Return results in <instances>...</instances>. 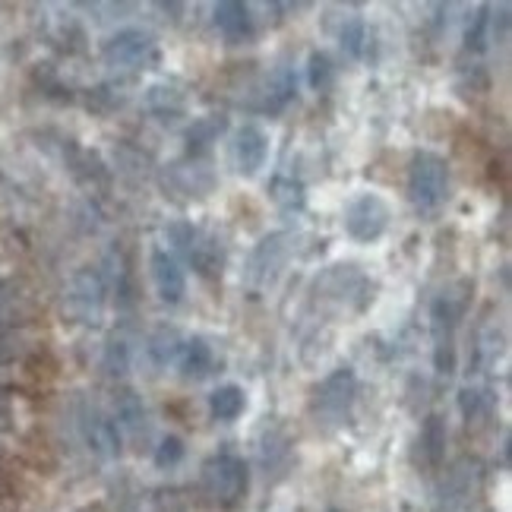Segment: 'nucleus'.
Listing matches in <instances>:
<instances>
[{"label":"nucleus","instance_id":"nucleus-21","mask_svg":"<svg viewBox=\"0 0 512 512\" xmlns=\"http://www.w3.org/2000/svg\"><path fill=\"white\" fill-rule=\"evenodd\" d=\"M490 16H494V7L484 4L475 10V16L468 19L465 26V51L471 54H484L490 45Z\"/></svg>","mask_w":512,"mask_h":512},{"label":"nucleus","instance_id":"nucleus-25","mask_svg":"<svg viewBox=\"0 0 512 512\" xmlns=\"http://www.w3.org/2000/svg\"><path fill=\"white\" fill-rule=\"evenodd\" d=\"M332 76H336V67H332V57L326 51H313L307 61V83L310 89H329Z\"/></svg>","mask_w":512,"mask_h":512},{"label":"nucleus","instance_id":"nucleus-7","mask_svg":"<svg viewBox=\"0 0 512 512\" xmlns=\"http://www.w3.org/2000/svg\"><path fill=\"white\" fill-rule=\"evenodd\" d=\"M108 304V282L98 269H83L67 291V310L76 323H98Z\"/></svg>","mask_w":512,"mask_h":512},{"label":"nucleus","instance_id":"nucleus-8","mask_svg":"<svg viewBox=\"0 0 512 512\" xmlns=\"http://www.w3.org/2000/svg\"><path fill=\"white\" fill-rule=\"evenodd\" d=\"M478 481H481L478 465L459 462L446 475V481L440 484L437 512H468L471 506H475V497H478Z\"/></svg>","mask_w":512,"mask_h":512},{"label":"nucleus","instance_id":"nucleus-13","mask_svg":"<svg viewBox=\"0 0 512 512\" xmlns=\"http://www.w3.org/2000/svg\"><path fill=\"white\" fill-rule=\"evenodd\" d=\"M212 19L219 32L228 38V42H247L253 35V16L250 7L241 4V0H222V4L212 7Z\"/></svg>","mask_w":512,"mask_h":512},{"label":"nucleus","instance_id":"nucleus-9","mask_svg":"<svg viewBox=\"0 0 512 512\" xmlns=\"http://www.w3.org/2000/svg\"><path fill=\"white\" fill-rule=\"evenodd\" d=\"M80 430H83V440L86 446L102 459H114L121 456V430H117L114 418L105 415L98 405H86L80 411Z\"/></svg>","mask_w":512,"mask_h":512},{"label":"nucleus","instance_id":"nucleus-11","mask_svg":"<svg viewBox=\"0 0 512 512\" xmlns=\"http://www.w3.org/2000/svg\"><path fill=\"white\" fill-rule=\"evenodd\" d=\"M234 165L244 177H253L260 174V168L266 165V155H269V136L263 127L256 124H244L238 133H234Z\"/></svg>","mask_w":512,"mask_h":512},{"label":"nucleus","instance_id":"nucleus-22","mask_svg":"<svg viewBox=\"0 0 512 512\" xmlns=\"http://www.w3.org/2000/svg\"><path fill=\"white\" fill-rule=\"evenodd\" d=\"M339 45L348 57H354V61H361L364 51H367V23L361 16H351L345 19V26L339 29Z\"/></svg>","mask_w":512,"mask_h":512},{"label":"nucleus","instance_id":"nucleus-27","mask_svg":"<svg viewBox=\"0 0 512 512\" xmlns=\"http://www.w3.org/2000/svg\"><path fill=\"white\" fill-rule=\"evenodd\" d=\"M184 440L181 437H174V433H168V437L159 440V446H155V465H159L162 471L165 468H174V465H181L184 459Z\"/></svg>","mask_w":512,"mask_h":512},{"label":"nucleus","instance_id":"nucleus-29","mask_svg":"<svg viewBox=\"0 0 512 512\" xmlns=\"http://www.w3.org/2000/svg\"><path fill=\"white\" fill-rule=\"evenodd\" d=\"M272 196L279 200L285 209H301L304 206V187L294 184V181H285V177H279V181L272 184Z\"/></svg>","mask_w":512,"mask_h":512},{"label":"nucleus","instance_id":"nucleus-30","mask_svg":"<svg viewBox=\"0 0 512 512\" xmlns=\"http://www.w3.org/2000/svg\"><path fill=\"white\" fill-rule=\"evenodd\" d=\"M127 364H130V348H127V342H121V339H111L108 342V348H105V370L111 373V377H121V373L127 370Z\"/></svg>","mask_w":512,"mask_h":512},{"label":"nucleus","instance_id":"nucleus-15","mask_svg":"<svg viewBox=\"0 0 512 512\" xmlns=\"http://www.w3.org/2000/svg\"><path fill=\"white\" fill-rule=\"evenodd\" d=\"M114 424L121 433H130V437H146L149 430V415H146V405L143 399L136 396L133 389H121L114 396Z\"/></svg>","mask_w":512,"mask_h":512},{"label":"nucleus","instance_id":"nucleus-4","mask_svg":"<svg viewBox=\"0 0 512 512\" xmlns=\"http://www.w3.org/2000/svg\"><path fill=\"white\" fill-rule=\"evenodd\" d=\"M358 402V377L351 367H336L313 392V418L323 424H345Z\"/></svg>","mask_w":512,"mask_h":512},{"label":"nucleus","instance_id":"nucleus-20","mask_svg":"<svg viewBox=\"0 0 512 512\" xmlns=\"http://www.w3.org/2000/svg\"><path fill=\"white\" fill-rule=\"evenodd\" d=\"M209 411H212L215 421H225V424L238 421L247 411V392L241 386H234V383H225L209 396Z\"/></svg>","mask_w":512,"mask_h":512},{"label":"nucleus","instance_id":"nucleus-12","mask_svg":"<svg viewBox=\"0 0 512 512\" xmlns=\"http://www.w3.org/2000/svg\"><path fill=\"white\" fill-rule=\"evenodd\" d=\"M285 238L282 234H269V238H263L260 244H256V250L250 253V266H247V282L263 288L266 282H272V275L279 272L282 260H285Z\"/></svg>","mask_w":512,"mask_h":512},{"label":"nucleus","instance_id":"nucleus-19","mask_svg":"<svg viewBox=\"0 0 512 512\" xmlns=\"http://www.w3.org/2000/svg\"><path fill=\"white\" fill-rule=\"evenodd\" d=\"M222 133H228V117L225 114H203V117H196V121L184 133L190 159L203 155L212 143H219Z\"/></svg>","mask_w":512,"mask_h":512},{"label":"nucleus","instance_id":"nucleus-23","mask_svg":"<svg viewBox=\"0 0 512 512\" xmlns=\"http://www.w3.org/2000/svg\"><path fill=\"white\" fill-rule=\"evenodd\" d=\"M181 332L177 329H159L155 336L149 339V354L155 364H168V361H177V354H181Z\"/></svg>","mask_w":512,"mask_h":512},{"label":"nucleus","instance_id":"nucleus-2","mask_svg":"<svg viewBox=\"0 0 512 512\" xmlns=\"http://www.w3.org/2000/svg\"><path fill=\"white\" fill-rule=\"evenodd\" d=\"M408 200L418 212H437L449 196V165L437 152H415L408 165Z\"/></svg>","mask_w":512,"mask_h":512},{"label":"nucleus","instance_id":"nucleus-18","mask_svg":"<svg viewBox=\"0 0 512 512\" xmlns=\"http://www.w3.org/2000/svg\"><path fill=\"white\" fill-rule=\"evenodd\" d=\"M294 95H298V76H294V70H291V67L272 70V73H269V80H266V86H263L260 111H266V114H279V111H285V108L294 102Z\"/></svg>","mask_w":512,"mask_h":512},{"label":"nucleus","instance_id":"nucleus-17","mask_svg":"<svg viewBox=\"0 0 512 512\" xmlns=\"http://www.w3.org/2000/svg\"><path fill=\"white\" fill-rule=\"evenodd\" d=\"M446 443H449V430L440 415H427L418 433V456L424 468H440L446 459Z\"/></svg>","mask_w":512,"mask_h":512},{"label":"nucleus","instance_id":"nucleus-26","mask_svg":"<svg viewBox=\"0 0 512 512\" xmlns=\"http://www.w3.org/2000/svg\"><path fill=\"white\" fill-rule=\"evenodd\" d=\"M459 408H462V415H465L468 424L478 421L490 408V392L487 389H462L459 392Z\"/></svg>","mask_w":512,"mask_h":512},{"label":"nucleus","instance_id":"nucleus-14","mask_svg":"<svg viewBox=\"0 0 512 512\" xmlns=\"http://www.w3.org/2000/svg\"><path fill=\"white\" fill-rule=\"evenodd\" d=\"M190 266L196 269V275H203V279H219L222 275V266H225V250H222V241L215 238V234H206V231H196V241L187 253Z\"/></svg>","mask_w":512,"mask_h":512},{"label":"nucleus","instance_id":"nucleus-28","mask_svg":"<svg viewBox=\"0 0 512 512\" xmlns=\"http://www.w3.org/2000/svg\"><path fill=\"white\" fill-rule=\"evenodd\" d=\"M149 108L159 114H177L184 111V98L168 86H152L149 89Z\"/></svg>","mask_w":512,"mask_h":512},{"label":"nucleus","instance_id":"nucleus-3","mask_svg":"<svg viewBox=\"0 0 512 512\" xmlns=\"http://www.w3.org/2000/svg\"><path fill=\"white\" fill-rule=\"evenodd\" d=\"M465 313V294L443 291L430 304V336H433V367L437 373L456 370V332Z\"/></svg>","mask_w":512,"mask_h":512},{"label":"nucleus","instance_id":"nucleus-1","mask_svg":"<svg viewBox=\"0 0 512 512\" xmlns=\"http://www.w3.org/2000/svg\"><path fill=\"white\" fill-rule=\"evenodd\" d=\"M200 484L209 503H215L219 509H234L241 506L247 490H250V471L247 462L234 452H215L212 459L203 462L200 471Z\"/></svg>","mask_w":512,"mask_h":512},{"label":"nucleus","instance_id":"nucleus-16","mask_svg":"<svg viewBox=\"0 0 512 512\" xmlns=\"http://www.w3.org/2000/svg\"><path fill=\"white\" fill-rule=\"evenodd\" d=\"M177 367H181L184 380H206L215 367V351L203 336L184 339L181 354H177Z\"/></svg>","mask_w":512,"mask_h":512},{"label":"nucleus","instance_id":"nucleus-24","mask_svg":"<svg viewBox=\"0 0 512 512\" xmlns=\"http://www.w3.org/2000/svg\"><path fill=\"white\" fill-rule=\"evenodd\" d=\"M196 228L193 222H171V225H165V241H168V253H174L177 260L181 256H187L190 253V247H193V241H196Z\"/></svg>","mask_w":512,"mask_h":512},{"label":"nucleus","instance_id":"nucleus-6","mask_svg":"<svg viewBox=\"0 0 512 512\" xmlns=\"http://www.w3.org/2000/svg\"><path fill=\"white\" fill-rule=\"evenodd\" d=\"M102 57L114 70L136 73L159 61V45H155V38L146 29H121L102 45Z\"/></svg>","mask_w":512,"mask_h":512},{"label":"nucleus","instance_id":"nucleus-10","mask_svg":"<svg viewBox=\"0 0 512 512\" xmlns=\"http://www.w3.org/2000/svg\"><path fill=\"white\" fill-rule=\"evenodd\" d=\"M149 269H152V282H155V291H159V298L168 307L181 304L187 294V275H184L181 260H177L174 253H168L165 247H155L149 256Z\"/></svg>","mask_w":512,"mask_h":512},{"label":"nucleus","instance_id":"nucleus-5","mask_svg":"<svg viewBox=\"0 0 512 512\" xmlns=\"http://www.w3.org/2000/svg\"><path fill=\"white\" fill-rule=\"evenodd\" d=\"M389 219H392L389 203L380 193H361L345 206L342 225H345V234L354 244H373L386 234Z\"/></svg>","mask_w":512,"mask_h":512}]
</instances>
